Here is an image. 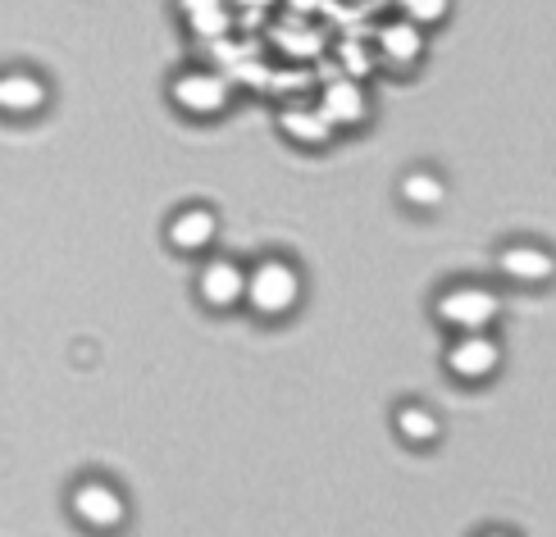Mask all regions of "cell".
Here are the masks:
<instances>
[{"label":"cell","instance_id":"obj_8","mask_svg":"<svg viewBox=\"0 0 556 537\" xmlns=\"http://www.w3.org/2000/svg\"><path fill=\"white\" fill-rule=\"evenodd\" d=\"M425 51H429V33L415 28L410 18L392 14L388 23H379V33H375V60L388 64L392 74H410V68L425 60Z\"/></svg>","mask_w":556,"mask_h":537},{"label":"cell","instance_id":"obj_11","mask_svg":"<svg viewBox=\"0 0 556 537\" xmlns=\"http://www.w3.org/2000/svg\"><path fill=\"white\" fill-rule=\"evenodd\" d=\"M278 132L301 151H324V146H333V137H338L315 105H283L278 110Z\"/></svg>","mask_w":556,"mask_h":537},{"label":"cell","instance_id":"obj_15","mask_svg":"<svg viewBox=\"0 0 556 537\" xmlns=\"http://www.w3.org/2000/svg\"><path fill=\"white\" fill-rule=\"evenodd\" d=\"M238 28V14L228 10V5H219V10H205V14H197V18H188V33L197 37V41H224L228 33Z\"/></svg>","mask_w":556,"mask_h":537},{"label":"cell","instance_id":"obj_2","mask_svg":"<svg viewBox=\"0 0 556 537\" xmlns=\"http://www.w3.org/2000/svg\"><path fill=\"white\" fill-rule=\"evenodd\" d=\"M68 515H74V524L87 528V533L114 537V533L128 528L132 506L119 493V483H110L101 474H87V478H78L74 487H68Z\"/></svg>","mask_w":556,"mask_h":537},{"label":"cell","instance_id":"obj_20","mask_svg":"<svg viewBox=\"0 0 556 537\" xmlns=\"http://www.w3.org/2000/svg\"><path fill=\"white\" fill-rule=\"evenodd\" d=\"M369 5H383V0H369Z\"/></svg>","mask_w":556,"mask_h":537},{"label":"cell","instance_id":"obj_16","mask_svg":"<svg viewBox=\"0 0 556 537\" xmlns=\"http://www.w3.org/2000/svg\"><path fill=\"white\" fill-rule=\"evenodd\" d=\"M392 5H397L402 18H410L415 28H425V33L438 28V23L452 14V0H392Z\"/></svg>","mask_w":556,"mask_h":537},{"label":"cell","instance_id":"obj_1","mask_svg":"<svg viewBox=\"0 0 556 537\" xmlns=\"http://www.w3.org/2000/svg\"><path fill=\"white\" fill-rule=\"evenodd\" d=\"M301 292H306V283H301V269L288 260V255H261V260L247 265V296H242V306L256 319L278 323V319L296 315Z\"/></svg>","mask_w":556,"mask_h":537},{"label":"cell","instance_id":"obj_4","mask_svg":"<svg viewBox=\"0 0 556 537\" xmlns=\"http://www.w3.org/2000/svg\"><path fill=\"white\" fill-rule=\"evenodd\" d=\"M169 101L188 114V119H215V114L228 110V101H233V82H228L219 68H182V74H174L169 82Z\"/></svg>","mask_w":556,"mask_h":537},{"label":"cell","instance_id":"obj_3","mask_svg":"<svg viewBox=\"0 0 556 537\" xmlns=\"http://www.w3.org/2000/svg\"><path fill=\"white\" fill-rule=\"evenodd\" d=\"M433 319L456 337V333H489L502 319V296L483 283H452L433 296Z\"/></svg>","mask_w":556,"mask_h":537},{"label":"cell","instance_id":"obj_5","mask_svg":"<svg viewBox=\"0 0 556 537\" xmlns=\"http://www.w3.org/2000/svg\"><path fill=\"white\" fill-rule=\"evenodd\" d=\"M443 365L456 383H470V387L493 383L502 369V342L493 333H456Z\"/></svg>","mask_w":556,"mask_h":537},{"label":"cell","instance_id":"obj_13","mask_svg":"<svg viewBox=\"0 0 556 537\" xmlns=\"http://www.w3.org/2000/svg\"><path fill=\"white\" fill-rule=\"evenodd\" d=\"M392 429H397V437L406 447H433V442L443 437V419H438V410L425 401H402L392 410Z\"/></svg>","mask_w":556,"mask_h":537},{"label":"cell","instance_id":"obj_12","mask_svg":"<svg viewBox=\"0 0 556 537\" xmlns=\"http://www.w3.org/2000/svg\"><path fill=\"white\" fill-rule=\"evenodd\" d=\"M497 273L511 278V283H520V287H539V283H547V278H552V255L543 246L516 242V246H506L497 255Z\"/></svg>","mask_w":556,"mask_h":537},{"label":"cell","instance_id":"obj_19","mask_svg":"<svg viewBox=\"0 0 556 537\" xmlns=\"http://www.w3.org/2000/svg\"><path fill=\"white\" fill-rule=\"evenodd\" d=\"M483 537H511V533H502V528H493V533H483Z\"/></svg>","mask_w":556,"mask_h":537},{"label":"cell","instance_id":"obj_10","mask_svg":"<svg viewBox=\"0 0 556 537\" xmlns=\"http://www.w3.org/2000/svg\"><path fill=\"white\" fill-rule=\"evenodd\" d=\"M165 238H169V246L178 255H205L219 238V215L211 205H182L178 215L169 219Z\"/></svg>","mask_w":556,"mask_h":537},{"label":"cell","instance_id":"obj_9","mask_svg":"<svg viewBox=\"0 0 556 537\" xmlns=\"http://www.w3.org/2000/svg\"><path fill=\"white\" fill-rule=\"evenodd\" d=\"M46 105H51V82L37 68H0V114L5 119H33Z\"/></svg>","mask_w":556,"mask_h":537},{"label":"cell","instance_id":"obj_6","mask_svg":"<svg viewBox=\"0 0 556 537\" xmlns=\"http://www.w3.org/2000/svg\"><path fill=\"white\" fill-rule=\"evenodd\" d=\"M197 296H201V306L215 315L238 310L247 296V265L233 260V255H211L197 273Z\"/></svg>","mask_w":556,"mask_h":537},{"label":"cell","instance_id":"obj_14","mask_svg":"<svg viewBox=\"0 0 556 537\" xmlns=\"http://www.w3.org/2000/svg\"><path fill=\"white\" fill-rule=\"evenodd\" d=\"M397 196H402L406 209L433 215V209H443V201H447V182L438 178L433 169H410V174H402V182H397Z\"/></svg>","mask_w":556,"mask_h":537},{"label":"cell","instance_id":"obj_17","mask_svg":"<svg viewBox=\"0 0 556 537\" xmlns=\"http://www.w3.org/2000/svg\"><path fill=\"white\" fill-rule=\"evenodd\" d=\"M274 5H278V0H228V10H233V14H251V18L269 14Z\"/></svg>","mask_w":556,"mask_h":537},{"label":"cell","instance_id":"obj_18","mask_svg":"<svg viewBox=\"0 0 556 537\" xmlns=\"http://www.w3.org/2000/svg\"><path fill=\"white\" fill-rule=\"evenodd\" d=\"M219 5H228V0H178V14H182V23H188V18H197L205 10H219Z\"/></svg>","mask_w":556,"mask_h":537},{"label":"cell","instance_id":"obj_7","mask_svg":"<svg viewBox=\"0 0 556 537\" xmlns=\"http://www.w3.org/2000/svg\"><path fill=\"white\" fill-rule=\"evenodd\" d=\"M315 110L324 114V124H329L333 132H356V128L369 124L375 101H369V91H365L361 78H333V82H324Z\"/></svg>","mask_w":556,"mask_h":537}]
</instances>
